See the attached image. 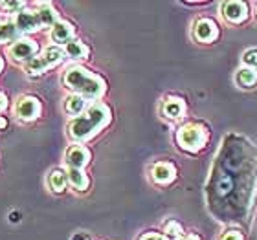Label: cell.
<instances>
[{
	"label": "cell",
	"instance_id": "19",
	"mask_svg": "<svg viewBox=\"0 0 257 240\" xmlns=\"http://www.w3.org/2000/svg\"><path fill=\"white\" fill-rule=\"evenodd\" d=\"M48 187L52 192H57V194H61V192L66 189V185H68V174H66V171H63V169H54V171L48 174Z\"/></svg>",
	"mask_w": 257,
	"mask_h": 240
},
{
	"label": "cell",
	"instance_id": "23",
	"mask_svg": "<svg viewBox=\"0 0 257 240\" xmlns=\"http://www.w3.org/2000/svg\"><path fill=\"white\" fill-rule=\"evenodd\" d=\"M0 8L6 10L8 13H15V15H19L22 10H26V2H2Z\"/></svg>",
	"mask_w": 257,
	"mask_h": 240
},
{
	"label": "cell",
	"instance_id": "3",
	"mask_svg": "<svg viewBox=\"0 0 257 240\" xmlns=\"http://www.w3.org/2000/svg\"><path fill=\"white\" fill-rule=\"evenodd\" d=\"M209 139V128L204 123L188 121L180 125L175 132V141L178 149L188 152V154H198L206 149Z\"/></svg>",
	"mask_w": 257,
	"mask_h": 240
},
{
	"label": "cell",
	"instance_id": "14",
	"mask_svg": "<svg viewBox=\"0 0 257 240\" xmlns=\"http://www.w3.org/2000/svg\"><path fill=\"white\" fill-rule=\"evenodd\" d=\"M63 52L68 59L75 61V63H83V61H86L88 55H90V48H88L83 41H79V39H74V41H70L66 46H63Z\"/></svg>",
	"mask_w": 257,
	"mask_h": 240
},
{
	"label": "cell",
	"instance_id": "5",
	"mask_svg": "<svg viewBox=\"0 0 257 240\" xmlns=\"http://www.w3.org/2000/svg\"><path fill=\"white\" fill-rule=\"evenodd\" d=\"M219 35H220L219 24H217L213 19H209V17H200V19H197V21L193 22L191 37L195 39L197 43L211 44L219 39Z\"/></svg>",
	"mask_w": 257,
	"mask_h": 240
},
{
	"label": "cell",
	"instance_id": "26",
	"mask_svg": "<svg viewBox=\"0 0 257 240\" xmlns=\"http://www.w3.org/2000/svg\"><path fill=\"white\" fill-rule=\"evenodd\" d=\"M70 240H90V235L85 233V231H79V233H74Z\"/></svg>",
	"mask_w": 257,
	"mask_h": 240
},
{
	"label": "cell",
	"instance_id": "27",
	"mask_svg": "<svg viewBox=\"0 0 257 240\" xmlns=\"http://www.w3.org/2000/svg\"><path fill=\"white\" fill-rule=\"evenodd\" d=\"M6 108H8V97H6L4 94L0 92V114L4 112Z\"/></svg>",
	"mask_w": 257,
	"mask_h": 240
},
{
	"label": "cell",
	"instance_id": "24",
	"mask_svg": "<svg viewBox=\"0 0 257 240\" xmlns=\"http://www.w3.org/2000/svg\"><path fill=\"white\" fill-rule=\"evenodd\" d=\"M219 240H244V235L237 229H228L219 236Z\"/></svg>",
	"mask_w": 257,
	"mask_h": 240
},
{
	"label": "cell",
	"instance_id": "10",
	"mask_svg": "<svg viewBox=\"0 0 257 240\" xmlns=\"http://www.w3.org/2000/svg\"><path fill=\"white\" fill-rule=\"evenodd\" d=\"M15 24L17 30L21 32V35H30V33L41 32L43 30V22L39 19L37 10H22L19 15H15Z\"/></svg>",
	"mask_w": 257,
	"mask_h": 240
},
{
	"label": "cell",
	"instance_id": "17",
	"mask_svg": "<svg viewBox=\"0 0 257 240\" xmlns=\"http://www.w3.org/2000/svg\"><path fill=\"white\" fill-rule=\"evenodd\" d=\"M86 108H88V101H86L85 97L77 96V94H70V96L64 99V112L68 114V116H72V118L81 116Z\"/></svg>",
	"mask_w": 257,
	"mask_h": 240
},
{
	"label": "cell",
	"instance_id": "20",
	"mask_svg": "<svg viewBox=\"0 0 257 240\" xmlns=\"http://www.w3.org/2000/svg\"><path fill=\"white\" fill-rule=\"evenodd\" d=\"M21 39V32L17 30L15 21L11 19H6V21H0V43H17Z\"/></svg>",
	"mask_w": 257,
	"mask_h": 240
},
{
	"label": "cell",
	"instance_id": "29",
	"mask_svg": "<svg viewBox=\"0 0 257 240\" xmlns=\"http://www.w3.org/2000/svg\"><path fill=\"white\" fill-rule=\"evenodd\" d=\"M6 127H8V119L4 116H0V130H4Z\"/></svg>",
	"mask_w": 257,
	"mask_h": 240
},
{
	"label": "cell",
	"instance_id": "6",
	"mask_svg": "<svg viewBox=\"0 0 257 240\" xmlns=\"http://www.w3.org/2000/svg\"><path fill=\"white\" fill-rule=\"evenodd\" d=\"M220 17H222V21L231 24V26H239V24L248 21L250 8L242 0H228V2L220 4Z\"/></svg>",
	"mask_w": 257,
	"mask_h": 240
},
{
	"label": "cell",
	"instance_id": "2",
	"mask_svg": "<svg viewBox=\"0 0 257 240\" xmlns=\"http://www.w3.org/2000/svg\"><path fill=\"white\" fill-rule=\"evenodd\" d=\"M63 85L68 88L72 94L85 97L86 101H99L105 92H107V83L101 75L94 74L88 68L75 64L70 66L63 74Z\"/></svg>",
	"mask_w": 257,
	"mask_h": 240
},
{
	"label": "cell",
	"instance_id": "11",
	"mask_svg": "<svg viewBox=\"0 0 257 240\" xmlns=\"http://www.w3.org/2000/svg\"><path fill=\"white\" fill-rule=\"evenodd\" d=\"M162 116L171 121H177V119L186 118L188 114V105L184 101L182 97L178 96H167L164 101H162Z\"/></svg>",
	"mask_w": 257,
	"mask_h": 240
},
{
	"label": "cell",
	"instance_id": "30",
	"mask_svg": "<svg viewBox=\"0 0 257 240\" xmlns=\"http://www.w3.org/2000/svg\"><path fill=\"white\" fill-rule=\"evenodd\" d=\"M4 70V59H2V55H0V72Z\"/></svg>",
	"mask_w": 257,
	"mask_h": 240
},
{
	"label": "cell",
	"instance_id": "15",
	"mask_svg": "<svg viewBox=\"0 0 257 240\" xmlns=\"http://www.w3.org/2000/svg\"><path fill=\"white\" fill-rule=\"evenodd\" d=\"M35 6H37V13H39L41 22H43V28H50V30H52V28L61 21L55 8L50 4V2H39V4H35Z\"/></svg>",
	"mask_w": 257,
	"mask_h": 240
},
{
	"label": "cell",
	"instance_id": "12",
	"mask_svg": "<svg viewBox=\"0 0 257 240\" xmlns=\"http://www.w3.org/2000/svg\"><path fill=\"white\" fill-rule=\"evenodd\" d=\"M177 167L173 165L171 161H158L151 167V180L155 181L156 185H169L177 180Z\"/></svg>",
	"mask_w": 257,
	"mask_h": 240
},
{
	"label": "cell",
	"instance_id": "21",
	"mask_svg": "<svg viewBox=\"0 0 257 240\" xmlns=\"http://www.w3.org/2000/svg\"><path fill=\"white\" fill-rule=\"evenodd\" d=\"M162 235L166 236L167 240H180L184 236V227L180 222L177 220H167L166 224H164V233Z\"/></svg>",
	"mask_w": 257,
	"mask_h": 240
},
{
	"label": "cell",
	"instance_id": "7",
	"mask_svg": "<svg viewBox=\"0 0 257 240\" xmlns=\"http://www.w3.org/2000/svg\"><path fill=\"white\" fill-rule=\"evenodd\" d=\"M8 54L15 63H30L32 59H35L39 55V43L33 41V39L21 37L17 43L10 44L8 48Z\"/></svg>",
	"mask_w": 257,
	"mask_h": 240
},
{
	"label": "cell",
	"instance_id": "1",
	"mask_svg": "<svg viewBox=\"0 0 257 240\" xmlns=\"http://www.w3.org/2000/svg\"><path fill=\"white\" fill-rule=\"evenodd\" d=\"M112 121V114L110 108L103 101H96L88 105L85 112L74 118L68 123V136L75 143H86L92 138H96L103 128H107Z\"/></svg>",
	"mask_w": 257,
	"mask_h": 240
},
{
	"label": "cell",
	"instance_id": "18",
	"mask_svg": "<svg viewBox=\"0 0 257 240\" xmlns=\"http://www.w3.org/2000/svg\"><path fill=\"white\" fill-rule=\"evenodd\" d=\"M233 81L239 88H253L257 83V70L241 66L233 75Z\"/></svg>",
	"mask_w": 257,
	"mask_h": 240
},
{
	"label": "cell",
	"instance_id": "28",
	"mask_svg": "<svg viewBox=\"0 0 257 240\" xmlns=\"http://www.w3.org/2000/svg\"><path fill=\"white\" fill-rule=\"evenodd\" d=\"M180 240H200V236L195 235V233H189V235H184Z\"/></svg>",
	"mask_w": 257,
	"mask_h": 240
},
{
	"label": "cell",
	"instance_id": "4",
	"mask_svg": "<svg viewBox=\"0 0 257 240\" xmlns=\"http://www.w3.org/2000/svg\"><path fill=\"white\" fill-rule=\"evenodd\" d=\"M66 57L61 46H48V48L43 50V54H39L35 59H32L30 63L24 64V72H26L28 77H41L44 75L48 70L55 68L57 64L63 63V59Z\"/></svg>",
	"mask_w": 257,
	"mask_h": 240
},
{
	"label": "cell",
	"instance_id": "16",
	"mask_svg": "<svg viewBox=\"0 0 257 240\" xmlns=\"http://www.w3.org/2000/svg\"><path fill=\"white\" fill-rule=\"evenodd\" d=\"M66 174H68V185L74 187L75 191L85 192L88 191L90 187V178L83 169H66Z\"/></svg>",
	"mask_w": 257,
	"mask_h": 240
},
{
	"label": "cell",
	"instance_id": "31",
	"mask_svg": "<svg viewBox=\"0 0 257 240\" xmlns=\"http://www.w3.org/2000/svg\"><path fill=\"white\" fill-rule=\"evenodd\" d=\"M255 17H257V6H255Z\"/></svg>",
	"mask_w": 257,
	"mask_h": 240
},
{
	"label": "cell",
	"instance_id": "13",
	"mask_svg": "<svg viewBox=\"0 0 257 240\" xmlns=\"http://www.w3.org/2000/svg\"><path fill=\"white\" fill-rule=\"evenodd\" d=\"M50 39H52V43H54L55 46H61V48L66 46L70 41L75 39L74 24L68 21H59L52 30H50Z\"/></svg>",
	"mask_w": 257,
	"mask_h": 240
},
{
	"label": "cell",
	"instance_id": "25",
	"mask_svg": "<svg viewBox=\"0 0 257 240\" xmlns=\"http://www.w3.org/2000/svg\"><path fill=\"white\" fill-rule=\"evenodd\" d=\"M138 240H167L162 233H155V231H149V233H144Z\"/></svg>",
	"mask_w": 257,
	"mask_h": 240
},
{
	"label": "cell",
	"instance_id": "9",
	"mask_svg": "<svg viewBox=\"0 0 257 240\" xmlns=\"http://www.w3.org/2000/svg\"><path fill=\"white\" fill-rule=\"evenodd\" d=\"M92 160V154L88 147L81 143L70 145L66 152H64V163L68 165V169H85Z\"/></svg>",
	"mask_w": 257,
	"mask_h": 240
},
{
	"label": "cell",
	"instance_id": "8",
	"mask_svg": "<svg viewBox=\"0 0 257 240\" xmlns=\"http://www.w3.org/2000/svg\"><path fill=\"white\" fill-rule=\"evenodd\" d=\"M43 114V105L35 96H21L15 103V116L21 121H35Z\"/></svg>",
	"mask_w": 257,
	"mask_h": 240
},
{
	"label": "cell",
	"instance_id": "22",
	"mask_svg": "<svg viewBox=\"0 0 257 240\" xmlns=\"http://www.w3.org/2000/svg\"><path fill=\"white\" fill-rule=\"evenodd\" d=\"M242 66L257 70V48H248L242 54Z\"/></svg>",
	"mask_w": 257,
	"mask_h": 240
}]
</instances>
